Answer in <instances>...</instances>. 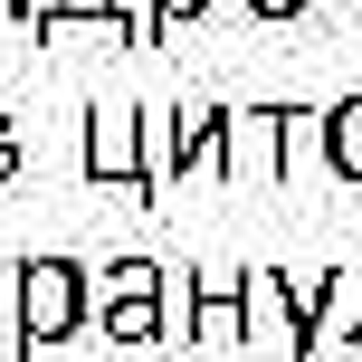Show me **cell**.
<instances>
[{
    "label": "cell",
    "instance_id": "1",
    "mask_svg": "<svg viewBox=\"0 0 362 362\" xmlns=\"http://www.w3.org/2000/svg\"><path fill=\"white\" fill-rule=\"evenodd\" d=\"M76 163H86L95 191L134 200V210H163V172H153V105H134V95H95Z\"/></svg>",
    "mask_w": 362,
    "mask_h": 362
},
{
    "label": "cell",
    "instance_id": "2",
    "mask_svg": "<svg viewBox=\"0 0 362 362\" xmlns=\"http://www.w3.org/2000/svg\"><path fill=\"white\" fill-rule=\"evenodd\" d=\"M19 325H29V362L76 344V334L95 325V267L86 257H57V248L19 257Z\"/></svg>",
    "mask_w": 362,
    "mask_h": 362
},
{
    "label": "cell",
    "instance_id": "3",
    "mask_svg": "<svg viewBox=\"0 0 362 362\" xmlns=\"http://www.w3.org/2000/svg\"><path fill=\"white\" fill-rule=\"evenodd\" d=\"M95 334L115 353H144L172 334V267L163 257H105L95 267Z\"/></svg>",
    "mask_w": 362,
    "mask_h": 362
},
{
    "label": "cell",
    "instance_id": "4",
    "mask_svg": "<svg viewBox=\"0 0 362 362\" xmlns=\"http://www.w3.org/2000/svg\"><path fill=\"white\" fill-rule=\"evenodd\" d=\"M153 172L172 181H229V105L191 95V105H163L153 115Z\"/></svg>",
    "mask_w": 362,
    "mask_h": 362
},
{
    "label": "cell",
    "instance_id": "5",
    "mask_svg": "<svg viewBox=\"0 0 362 362\" xmlns=\"http://www.w3.org/2000/svg\"><path fill=\"white\" fill-rule=\"evenodd\" d=\"M238 296H248V344L276 362H315V305H305V276L286 267H238Z\"/></svg>",
    "mask_w": 362,
    "mask_h": 362
},
{
    "label": "cell",
    "instance_id": "6",
    "mask_svg": "<svg viewBox=\"0 0 362 362\" xmlns=\"http://www.w3.org/2000/svg\"><path fill=\"white\" fill-rule=\"evenodd\" d=\"M172 334H191L200 353H248V296H238V276H172Z\"/></svg>",
    "mask_w": 362,
    "mask_h": 362
},
{
    "label": "cell",
    "instance_id": "7",
    "mask_svg": "<svg viewBox=\"0 0 362 362\" xmlns=\"http://www.w3.org/2000/svg\"><path fill=\"white\" fill-rule=\"evenodd\" d=\"M229 181H286V124H276V105H229Z\"/></svg>",
    "mask_w": 362,
    "mask_h": 362
},
{
    "label": "cell",
    "instance_id": "8",
    "mask_svg": "<svg viewBox=\"0 0 362 362\" xmlns=\"http://www.w3.org/2000/svg\"><path fill=\"white\" fill-rule=\"evenodd\" d=\"M305 305H315V353L325 344H362V267L305 276Z\"/></svg>",
    "mask_w": 362,
    "mask_h": 362
},
{
    "label": "cell",
    "instance_id": "9",
    "mask_svg": "<svg viewBox=\"0 0 362 362\" xmlns=\"http://www.w3.org/2000/svg\"><path fill=\"white\" fill-rule=\"evenodd\" d=\"M276 124H286V181H315V172H325V105L276 95Z\"/></svg>",
    "mask_w": 362,
    "mask_h": 362
},
{
    "label": "cell",
    "instance_id": "10",
    "mask_svg": "<svg viewBox=\"0 0 362 362\" xmlns=\"http://www.w3.org/2000/svg\"><path fill=\"white\" fill-rule=\"evenodd\" d=\"M325 181H362V95L325 105Z\"/></svg>",
    "mask_w": 362,
    "mask_h": 362
},
{
    "label": "cell",
    "instance_id": "11",
    "mask_svg": "<svg viewBox=\"0 0 362 362\" xmlns=\"http://www.w3.org/2000/svg\"><path fill=\"white\" fill-rule=\"evenodd\" d=\"M0 362H29V325H19V267H0Z\"/></svg>",
    "mask_w": 362,
    "mask_h": 362
},
{
    "label": "cell",
    "instance_id": "12",
    "mask_svg": "<svg viewBox=\"0 0 362 362\" xmlns=\"http://www.w3.org/2000/svg\"><path fill=\"white\" fill-rule=\"evenodd\" d=\"M144 10H153V38H163V29H191V19H210L219 0H144Z\"/></svg>",
    "mask_w": 362,
    "mask_h": 362
},
{
    "label": "cell",
    "instance_id": "13",
    "mask_svg": "<svg viewBox=\"0 0 362 362\" xmlns=\"http://www.w3.org/2000/svg\"><path fill=\"white\" fill-rule=\"evenodd\" d=\"M238 10H248V19H257V29H286V19H305V10H315V0H238Z\"/></svg>",
    "mask_w": 362,
    "mask_h": 362
},
{
    "label": "cell",
    "instance_id": "14",
    "mask_svg": "<svg viewBox=\"0 0 362 362\" xmlns=\"http://www.w3.org/2000/svg\"><path fill=\"white\" fill-rule=\"evenodd\" d=\"M19 163H29V153H19V115L0 105V181H19Z\"/></svg>",
    "mask_w": 362,
    "mask_h": 362
},
{
    "label": "cell",
    "instance_id": "15",
    "mask_svg": "<svg viewBox=\"0 0 362 362\" xmlns=\"http://www.w3.org/2000/svg\"><path fill=\"white\" fill-rule=\"evenodd\" d=\"M48 10H57V0H10V19H19V29H48Z\"/></svg>",
    "mask_w": 362,
    "mask_h": 362
},
{
    "label": "cell",
    "instance_id": "16",
    "mask_svg": "<svg viewBox=\"0 0 362 362\" xmlns=\"http://www.w3.org/2000/svg\"><path fill=\"white\" fill-rule=\"evenodd\" d=\"M0 10H10V0H0Z\"/></svg>",
    "mask_w": 362,
    "mask_h": 362
}]
</instances>
